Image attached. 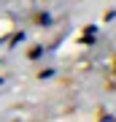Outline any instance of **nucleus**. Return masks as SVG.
<instances>
[]
</instances>
